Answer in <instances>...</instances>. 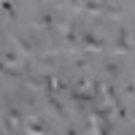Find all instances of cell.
<instances>
[{"instance_id":"cell-3","label":"cell","mask_w":135,"mask_h":135,"mask_svg":"<svg viewBox=\"0 0 135 135\" xmlns=\"http://www.w3.org/2000/svg\"><path fill=\"white\" fill-rule=\"evenodd\" d=\"M14 41H16V46H19L22 51H27V54H30V51H35V46H38L32 38H25V35H16Z\"/></svg>"},{"instance_id":"cell-6","label":"cell","mask_w":135,"mask_h":135,"mask_svg":"<svg viewBox=\"0 0 135 135\" xmlns=\"http://www.w3.org/2000/svg\"><path fill=\"white\" fill-rule=\"evenodd\" d=\"M0 8L6 11L11 19H16V11H14V0H0Z\"/></svg>"},{"instance_id":"cell-1","label":"cell","mask_w":135,"mask_h":135,"mask_svg":"<svg viewBox=\"0 0 135 135\" xmlns=\"http://www.w3.org/2000/svg\"><path fill=\"white\" fill-rule=\"evenodd\" d=\"M116 51H132V43H130V32L127 30H119L114 35V43H111Z\"/></svg>"},{"instance_id":"cell-5","label":"cell","mask_w":135,"mask_h":135,"mask_svg":"<svg viewBox=\"0 0 135 135\" xmlns=\"http://www.w3.org/2000/svg\"><path fill=\"white\" fill-rule=\"evenodd\" d=\"M38 25H41V27H54V14H51V11L38 14Z\"/></svg>"},{"instance_id":"cell-7","label":"cell","mask_w":135,"mask_h":135,"mask_svg":"<svg viewBox=\"0 0 135 135\" xmlns=\"http://www.w3.org/2000/svg\"><path fill=\"white\" fill-rule=\"evenodd\" d=\"M105 73H111V76L116 78V76H119V65H116V62H105Z\"/></svg>"},{"instance_id":"cell-8","label":"cell","mask_w":135,"mask_h":135,"mask_svg":"<svg viewBox=\"0 0 135 135\" xmlns=\"http://www.w3.org/2000/svg\"><path fill=\"white\" fill-rule=\"evenodd\" d=\"M35 3H41V0H35Z\"/></svg>"},{"instance_id":"cell-2","label":"cell","mask_w":135,"mask_h":135,"mask_svg":"<svg viewBox=\"0 0 135 135\" xmlns=\"http://www.w3.org/2000/svg\"><path fill=\"white\" fill-rule=\"evenodd\" d=\"M78 41H81L84 46H92V49H103V46H105V41L100 38V35H95V32H89V30L81 32V38H78Z\"/></svg>"},{"instance_id":"cell-4","label":"cell","mask_w":135,"mask_h":135,"mask_svg":"<svg viewBox=\"0 0 135 135\" xmlns=\"http://www.w3.org/2000/svg\"><path fill=\"white\" fill-rule=\"evenodd\" d=\"M25 127L30 132H46L49 130V124H43V122H38V119H25Z\"/></svg>"}]
</instances>
